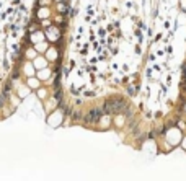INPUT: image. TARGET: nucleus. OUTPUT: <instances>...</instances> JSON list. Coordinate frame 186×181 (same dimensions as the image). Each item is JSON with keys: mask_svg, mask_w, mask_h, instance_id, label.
Instances as JSON below:
<instances>
[{"mask_svg": "<svg viewBox=\"0 0 186 181\" xmlns=\"http://www.w3.org/2000/svg\"><path fill=\"white\" fill-rule=\"evenodd\" d=\"M119 108H124V101L123 100H109L104 103V109L106 111H119Z\"/></svg>", "mask_w": 186, "mask_h": 181, "instance_id": "f257e3e1", "label": "nucleus"}, {"mask_svg": "<svg viewBox=\"0 0 186 181\" xmlns=\"http://www.w3.org/2000/svg\"><path fill=\"white\" fill-rule=\"evenodd\" d=\"M98 119H100V111H98V109H91L88 117H87V121L91 122V121H98Z\"/></svg>", "mask_w": 186, "mask_h": 181, "instance_id": "f03ea898", "label": "nucleus"}, {"mask_svg": "<svg viewBox=\"0 0 186 181\" xmlns=\"http://www.w3.org/2000/svg\"><path fill=\"white\" fill-rule=\"evenodd\" d=\"M51 33H49V35H51V38H59V33H57V30H56V28H52V30H49Z\"/></svg>", "mask_w": 186, "mask_h": 181, "instance_id": "7ed1b4c3", "label": "nucleus"}, {"mask_svg": "<svg viewBox=\"0 0 186 181\" xmlns=\"http://www.w3.org/2000/svg\"><path fill=\"white\" fill-rule=\"evenodd\" d=\"M100 121H101V126H103V127H104V126H106V127L109 126V117H106V119L103 117V119H100Z\"/></svg>", "mask_w": 186, "mask_h": 181, "instance_id": "20e7f679", "label": "nucleus"}, {"mask_svg": "<svg viewBox=\"0 0 186 181\" xmlns=\"http://www.w3.org/2000/svg\"><path fill=\"white\" fill-rule=\"evenodd\" d=\"M116 124H118V126H123V117H118V119H116Z\"/></svg>", "mask_w": 186, "mask_h": 181, "instance_id": "39448f33", "label": "nucleus"}, {"mask_svg": "<svg viewBox=\"0 0 186 181\" xmlns=\"http://www.w3.org/2000/svg\"><path fill=\"white\" fill-rule=\"evenodd\" d=\"M30 85H31V87H38V82L36 80H30Z\"/></svg>", "mask_w": 186, "mask_h": 181, "instance_id": "423d86ee", "label": "nucleus"}]
</instances>
